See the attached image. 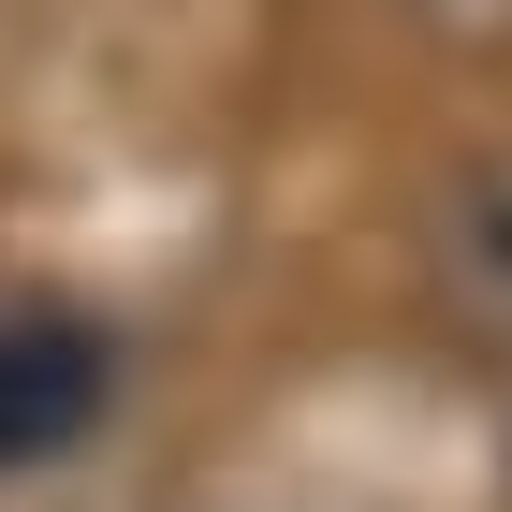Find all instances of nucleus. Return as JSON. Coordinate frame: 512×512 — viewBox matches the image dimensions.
<instances>
[{"instance_id":"1","label":"nucleus","mask_w":512,"mask_h":512,"mask_svg":"<svg viewBox=\"0 0 512 512\" xmlns=\"http://www.w3.org/2000/svg\"><path fill=\"white\" fill-rule=\"evenodd\" d=\"M118 395V352L88 337L74 308H0V469H44L74 454Z\"/></svg>"},{"instance_id":"2","label":"nucleus","mask_w":512,"mask_h":512,"mask_svg":"<svg viewBox=\"0 0 512 512\" xmlns=\"http://www.w3.org/2000/svg\"><path fill=\"white\" fill-rule=\"evenodd\" d=\"M425 249H439V293H454L483 337H512V147H483V161H454V176H439Z\"/></svg>"},{"instance_id":"3","label":"nucleus","mask_w":512,"mask_h":512,"mask_svg":"<svg viewBox=\"0 0 512 512\" xmlns=\"http://www.w3.org/2000/svg\"><path fill=\"white\" fill-rule=\"evenodd\" d=\"M395 15H425L439 44H512V0H395Z\"/></svg>"}]
</instances>
